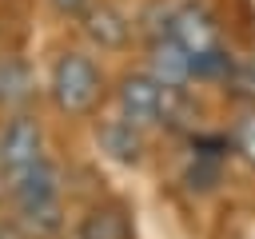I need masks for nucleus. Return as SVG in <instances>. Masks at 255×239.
<instances>
[{
	"label": "nucleus",
	"mask_w": 255,
	"mask_h": 239,
	"mask_svg": "<svg viewBox=\"0 0 255 239\" xmlns=\"http://www.w3.org/2000/svg\"><path fill=\"white\" fill-rule=\"evenodd\" d=\"M60 183H56V167L52 163H32L28 171L12 175V195H16V207H20V219L28 231L36 235H48L60 227V199H56Z\"/></svg>",
	"instance_id": "obj_1"
},
{
	"label": "nucleus",
	"mask_w": 255,
	"mask_h": 239,
	"mask_svg": "<svg viewBox=\"0 0 255 239\" xmlns=\"http://www.w3.org/2000/svg\"><path fill=\"white\" fill-rule=\"evenodd\" d=\"M52 96H56V108L68 112V116H88L100 100V72L88 56L80 52H68L56 60L52 68Z\"/></svg>",
	"instance_id": "obj_2"
},
{
	"label": "nucleus",
	"mask_w": 255,
	"mask_h": 239,
	"mask_svg": "<svg viewBox=\"0 0 255 239\" xmlns=\"http://www.w3.org/2000/svg\"><path fill=\"white\" fill-rule=\"evenodd\" d=\"M40 147H44L40 123H36L32 116H16V120H8V127H4V135H0V167H4L8 175H20V171H28L32 163L44 159Z\"/></svg>",
	"instance_id": "obj_3"
},
{
	"label": "nucleus",
	"mask_w": 255,
	"mask_h": 239,
	"mask_svg": "<svg viewBox=\"0 0 255 239\" xmlns=\"http://www.w3.org/2000/svg\"><path fill=\"white\" fill-rule=\"evenodd\" d=\"M167 92L155 76H124L120 84V108L131 123H155L163 120V104H167Z\"/></svg>",
	"instance_id": "obj_4"
},
{
	"label": "nucleus",
	"mask_w": 255,
	"mask_h": 239,
	"mask_svg": "<svg viewBox=\"0 0 255 239\" xmlns=\"http://www.w3.org/2000/svg\"><path fill=\"white\" fill-rule=\"evenodd\" d=\"M163 20H167V36H175L191 56L219 44V28H215L211 12H203L199 4H179V8H171Z\"/></svg>",
	"instance_id": "obj_5"
},
{
	"label": "nucleus",
	"mask_w": 255,
	"mask_h": 239,
	"mask_svg": "<svg viewBox=\"0 0 255 239\" xmlns=\"http://www.w3.org/2000/svg\"><path fill=\"white\" fill-rule=\"evenodd\" d=\"M151 76L163 84V88H179L183 92V84L195 76V56L175 40V36H159L155 44H151Z\"/></svg>",
	"instance_id": "obj_6"
},
{
	"label": "nucleus",
	"mask_w": 255,
	"mask_h": 239,
	"mask_svg": "<svg viewBox=\"0 0 255 239\" xmlns=\"http://www.w3.org/2000/svg\"><path fill=\"white\" fill-rule=\"evenodd\" d=\"M80 20H84V32H88L100 48H120V44L128 40V20H124L112 4H104V0H96Z\"/></svg>",
	"instance_id": "obj_7"
},
{
	"label": "nucleus",
	"mask_w": 255,
	"mask_h": 239,
	"mask_svg": "<svg viewBox=\"0 0 255 239\" xmlns=\"http://www.w3.org/2000/svg\"><path fill=\"white\" fill-rule=\"evenodd\" d=\"M80 239H131V219L124 207H92L80 219Z\"/></svg>",
	"instance_id": "obj_8"
},
{
	"label": "nucleus",
	"mask_w": 255,
	"mask_h": 239,
	"mask_svg": "<svg viewBox=\"0 0 255 239\" xmlns=\"http://www.w3.org/2000/svg\"><path fill=\"white\" fill-rule=\"evenodd\" d=\"M100 139H104V147H108L116 159H124V163L139 159V151H143V139H139V131L131 127V120H124V123H104Z\"/></svg>",
	"instance_id": "obj_9"
},
{
	"label": "nucleus",
	"mask_w": 255,
	"mask_h": 239,
	"mask_svg": "<svg viewBox=\"0 0 255 239\" xmlns=\"http://www.w3.org/2000/svg\"><path fill=\"white\" fill-rule=\"evenodd\" d=\"M28 96H32V80H28L24 64L4 60V64H0V100H4V104H24Z\"/></svg>",
	"instance_id": "obj_10"
},
{
	"label": "nucleus",
	"mask_w": 255,
	"mask_h": 239,
	"mask_svg": "<svg viewBox=\"0 0 255 239\" xmlns=\"http://www.w3.org/2000/svg\"><path fill=\"white\" fill-rule=\"evenodd\" d=\"M183 179H187L191 191H211V187L219 183V155H203V151H199Z\"/></svg>",
	"instance_id": "obj_11"
},
{
	"label": "nucleus",
	"mask_w": 255,
	"mask_h": 239,
	"mask_svg": "<svg viewBox=\"0 0 255 239\" xmlns=\"http://www.w3.org/2000/svg\"><path fill=\"white\" fill-rule=\"evenodd\" d=\"M223 84L231 88V96H239V100H255V60H239V64L231 60Z\"/></svg>",
	"instance_id": "obj_12"
},
{
	"label": "nucleus",
	"mask_w": 255,
	"mask_h": 239,
	"mask_svg": "<svg viewBox=\"0 0 255 239\" xmlns=\"http://www.w3.org/2000/svg\"><path fill=\"white\" fill-rule=\"evenodd\" d=\"M227 68H231V56L219 44L207 48V52H195V80H223Z\"/></svg>",
	"instance_id": "obj_13"
},
{
	"label": "nucleus",
	"mask_w": 255,
	"mask_h": 239,
	"mask_svg": "<svg viewBox=\"0 0 255 239\" xmlns=\"http://www.w3.org/2000/svg\"><path fill=\"white\" fill-rule=\"evenodd\" d=\"M231 143H235V151H239L247 163H255V112H243V116L235 120Z\"/></svg>",
	"instance_id": "obj_14"
},
{
	"label": "nucleus",
	"mask_w": 255,
	"mask_h": 239,
	"mask_svg": "<svg viewBox=\"0 0 255 239\" xmlns=\"http://www.w3.org/2000/svg\"><path fill=\"white\" fill-rule=\"evenodd\" d=\"M48 4H52L60 16H76V20H80V16H84V12H88L96 0H48Z\"/></svg>",
	"instance_id": "obj_15"
}]
</instances>
